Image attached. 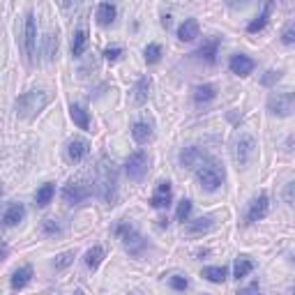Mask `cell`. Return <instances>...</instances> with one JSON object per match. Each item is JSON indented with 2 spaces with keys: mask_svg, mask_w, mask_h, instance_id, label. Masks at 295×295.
Returning <instances> with one entry per match:
<instances>
[{
  "mask_svg": "<svg viewBox=\"0 0 295 295\" xmlns=\"http://www.w3.org/2000/svg\"><path fill=\"white\" fill-rule=\"evenodd\" d=\"M293 104H295V95L291 90L286 92H277L268 99V109L272 115H279V118H289L293 113Z\"/></svg>",
  "mask_w": 295,
  "mask_h": 295,
  "instance_id": "5b68a950",
  "label": "cell"
},
{
  "mask_svg": "<svg viewBox=\"0 0 295 295\" xmlns=\"http://www.w3.org/2000/svg\"><path fill=\"white\" fill-rule=\"evenodd\" d=\"M203 277L212 284H224L226 282V268H205L203 270Z\"/></svg>",
  "mask_w": 295,
  "mask_h": 295,
  "instance_id": "f1b7e54d",
  "label": "cell"
},
{
  "mask_svg": "<svg viewBox=\"0 0 295 295\" xmlns=\"http://www.w3.org/2000/svg\"><path fill=\"white\" fill-rule=\"evenodd\" d=\"M205 159H208V157H205V152L201 150V148H185V150L180 152V164L187 166V169H194V171L199 169Z\"/></svg>",
  "mask_w": 295,
  "mask_h": 295,
  "instance_id": "8fae6325",
  "label": "cell"
},
{
  "mask_svg": "<svg viewBox=\"0 0 295 295\" xmlns=\"http://www.w3.org/2000/svg\"><path fill=\"white\" fill-rule=\"evenodd\" d=\"M118 178H115V169L113 162H109L106 157H102V162L97 166V196L104 201V203L113 205L115 196H118Z\"/></svg>",
  "mask_w": 295,
  "mask_h": 295,
  "instance_id": "6da1fadb",
  "label": "cell"
},
{
  "mask_svg": "<svg viewBox=\"0 0 295 295\" xmlns=\"http://www.w3.org/2000/svg\"><path fill=\"white\" fill-rule=\"evenodd\" d=\"M169 286L175 291H187L189 289V279H187L185 275H173V277L169 279Z\"/></svg>",
  "mask_w": 295,
  "mask_h": 295,
  "instance_id": "1f68e13d",
  "label": "cell"
},
{
  "mask_svg": "<svg viewBox=\"0 0 295 295\" xmlns=\"http://www.w3.org/2000/svg\"><path fill=\"white\" fill-rule=\"evenodd\" d=\"M85 46H88V32L85 30H76L72 37V55L78 58V55H83Z\"/></svg>",
  "mask_w": 295,
  "mask_h": 295,
  "instance_id": "484cf974",
  "label": "cell"
},
{
  "mask_svg": "<svg viewBox=\"0 0 295 295\" xmlns=\"http://www.w3.org/2000/svg\"><path fill=\"white\" fill-rule=\"evenodd\" d=\"M192 215V201L182 199L180 205H178V222H187V217Z\"/></svg>",
  "mask_w": 295,
  "mask_h": 295,
  "instance_id": "d6a6232c",
  "label": "cell"
},
{
  "mask_svg": "<svg viewBox=\"0 0 295 295\" xmlns=\"http://www.w3.org/2000/svg\"><path fill=\"white\" fill-rule=\"evenodd\" d=\"M196 178H199L201 187H203L205 192H217L224 182V169L217 162L205 159L199 169H196Z\"/></svg>",
  "mask_w": 295,
  "mask_h": 295,
  "instance_id": "3957f363",
  "label": "cell"
},
{
  "mask_svg": "<svg viewBox=\"0 0 295 295\" xmlns=\"http://www.w3.org/2000/svg\"><path fill=\"white\" fill-rule=\"evenodd\" d=\"M143 55H145V62H148V65H155V62L162 60V46H159V44H148Z\"/></svg>",
  "mask_w": 295,
  "mask_h": 295,
  "instance_id": "f546056e",
  "label": "cell"
},
{
  "mask_svg": "<svg viewBox=\"0 0 295 295\" xmlns=\"http://www.w3.org/2000/svg\"><path fill=\"white\" fill-rule=\"evenodd\" d=\"M115 235L122 240V245H125V249L132 256H141L145 249V240L141 238V233L134 226H129V224H118V229H115Z\"/></svg>",
  "mask_w": 295,
  "mask_h": 295,
  "instance_id": "277c9868",
  "label": "cell"
},
{
  "mask_svg": "<svg viewBox=\"0 0 295 295\" xmlns=\"http://www.w3.org/2000/svg\"><path fill=\"white\" fill-rule=\"evenodd\" d=\"M74 261V252H65V254H60L58 259H55V270H62V268H67V265Z\"/></svg>",
  "mask_w": 295,
  "mask_h": 295,
  "instance_id": "e575fe53",
  "label": "cell"
},
{
  "mask_svg": "<svg viewBox=\"0 0 295 295\" xmlns=\"http://www.w3.org/2000/svg\"><path fill=\"white\" fill-rule=\"evenodd\" d=\"M217 51H219V39L217 37H210V39L196 51V55L203 58L208 65H215V62H217Z\"/></svg>",
  "mask_w": 295,
  "mask_h": 295,
  "instance_id": "5bb4252c",
  "label": "cell"
},
{
  "mask_svg": "<svg viewBox=\"0 0 295 295\" xmlns=\"http://www.w3.org/2000/svg\"><path fill=\"white\" fill-rule=\"evenodd\" d=\"M252 152H254V141L249 139V136H242V139L238 141V150H235V159H238V164H247Z\"/></svg>",
  "mask_w": 295,
  "mask_h": 295,
  "instance_id": "d6986e66",
  "label": "cell"
},
{
  "mask_svg": "<svg viewBox=\"0 0 295 295\" xmlns=\"http://www.w3.org/2000/svg\"><path fill=\"white\" fill-rule=\"evenodd\" d=\"M25 55H28V62H35V42H37V23H35V14L28 12L25 16Z\"/></svg>",
  "mask_w": 295,
  "mask_h": 295,
  "instance_id": "ba28073f",
  "label": "cell"
},
{
  "mask_svg": "<svg viewBox=\"0 0 295 295\" xmlns=\"http://www.w3.org/2000/svg\"><path fill=\"white\" fill-rule=\"evenodd\" d=\"M178 37H180L182 42H192L199 37V21L196 18H187L185 23L178 28Z\"/></svg>",
  "mask_w": 295,
  "mask_h": 295,
  "instance_id": "ac0fdd59",
  "label": "cell"
},
{
  "mask_svg": "<svg viewBox=\"0 0 295 295\" xmlns=\"http://www.w3.org/2000/svg\"><path fill=\"white\" fill-rule=\"evenodd\" d=\"M284 196H286V203H293V182H289V185H286V194H284Z\"/></svg>",
  "mask_w": 295,
  "mask_h": 295,
  "instance_id": "f35d334b",
  "label": "cell"
},
{
  "mask_svg": "<svg viewBox=\"0 0 295 295\" xmlns=\"http://www.w3.org/2000/svg\"><path fill=\"white\" fill-rule=\"evenodd\" d=\"M115 21V7L111 2H102L97 7V23L99 25H111Z\"/></svg>",
  "mask_w": 295,
  "mask_h": 295,
  "instance_id": "ffe728a7",
  "label": "cell"
},
{
  "mask_svg": "<svg viewBox=\"0 0 295 295\" xmlns=\"http://www.w3.org/2000/svg\"><path fill=\"white\" fill-rule=\"evenodd\" d=\"M48 104V95L44 90H30L25 92V95H21L16 99V113L21 115V118H35V115H39L44 111V106Z\"/></svg>",
  "mask_w": 295,
  "mask_h": 295,
  "instance_id": "7a4b0ae2",
  "label": "cell"
},
{
  "mask_svg": "<svg viewBox=\"0 0 295 295\" xmlns=\"http://www.w3.org/2000/svg\"><path fill=\"white\" fill-rule=\"evenodd\" d=\"M282 42L286 44V46H291V44L295 42V23L291 21L286 28H284V32H282Z\"/></svg>",
  "mask_w": 295,
  "mask_h": 295,
  "instance_id": "836d02e7",
  "label": "cell"
},
{
  "mask_svg": "<svg viewBox=\"0 0 295 295\" xmlns=\"http://www.w3.org/2000/svg\"><path fill=\"white\" fill-rule=\"evenodd\" d=\"M268 210H270V199H268V194H261V196H256V199L249 203L247 224H254V222H259V219H263L265 215H268Z\"/></svg>",
  "mask_w": 295,
  "mask_h": 295,
  "instance_id": "9c48e42d",
  "label": "cell"
},
{
  "mask_svg": "<svg viewBox=\"0 0 295 295\" xmlns=\"http://www.w3.org/2000/svg\"><path fill=\"white\" fill-rule=\"evenodd\" d=\"M150 88H152V81L148 76H141L139 78V83L134 85V104L136 106H141V104L148 102V97H150Z\"/></svg>",
  "mask_w": 295,
  "mask_h": 295,
  "instance_id": "9a60e30c",
  "label": "cell"
},
{
  "mask_svg": "<svg viewBox=\"0 0 295 295\" xmlns=\"http://www.w3.org/2000/svg\"><path fill=\"white\" fill-rule=\"evenodd\" d=\"M212 229H215V219L212 217H201L187 226L189 233H208V231H212Z\"/></svg>",
  "mask_w": 295,
  "mask_h": 295,
  "instance_id": "4316f807",
  "label": "cell"
},
{
  "mask_svg": "<svg viewBox=\"0 0 295 295\" xmlns=\"http://www.w3.org/2000/svg\"><path fill=\"white\" fill-rule=\"evenodd\" d=\"M279 78H282V72H272V69H270V72H265V76L261 78V83H263V85H272V83H277Z\"/></svg>",
  "mask_w": 295,
  "mask_h": 295,
  "instance_id": "74e56055",
  "label": "cell"
},
{
  "mask_svg": "<svg viewBox=\"0 0 295 295\" xmlns=\"http://www.w3.org/2000/svg\"><path fill=\"white\" fill-rule=\"evenodd\" d=\"M90 194H92L90 187L83 185V182H69V185L62 189V199L69 205H81L90 199Z\"/></svg>",
  "mask_w": 295,
  "mask_h": 295,
  "instance_id": "8992f818",
  "label": "cell"
},
{
  "mask_svg": "<svg viewBox=\"0 0 295 295\" xmlns=\"http://www.w3.org/2000/svg\"><path fill=\"white\" fill-rule=\"evenodd\" d=\"M215 97H217V90H215V85H210V83H203V85H196V88H194V99L199 104L210 102Z\"/></svg>",
  "mask_w": 295,
  "mask_h": 295,
  "instance_id": "cb8c5ba5",
  "label": "cell"
},
{
  "mask_svg": "<svg viewBox=\"0 0 295 295\" xmlns=\"http://www.w3.org/2000/svg\"><path fill=\"white\" fill-rule=\"evenodd\" d=\"M120 55H122V48L120 46H109L106 51H104V58H106L109 62H115Z\"/></svg>",
  "mask_w": 295,
  "mask_h": 295,
  "instance_id": "8d00e7d4",
  "label": "cell"
},
{
  "mask_svg": "<svg viewBox=\"0 0 295 295\" xmlns=\"http://www.w3.org/2000/svg\"><path fill=\"white\" fill-rule=\"evenodd\" d=\"M102 261H104V249L102 247H92V249L85 252V265H88L90 270H97Z\"/></svg>",
  "mask_w": 295,
  "mask_h": 295,
  "instance_id": "83f0119b",
  "label": "cell"
},
{
  "mask_svg": "<svg viewBox=\"0 0 295 295\" xmlns=\"http://www.w3.org/2000/svg\"><path fill=\"white\" fill-rule=\"evenodd\" d=\"M148 164H150L148 155H145L143 150H139V152H134V155L127 159L125 171H127V175H129L132 180H141V178L148 173Z\"/></svg>",
  "mask_w": 295,
  "mask_h": 295,
  "instance_id": "52a82bcc",
  "label": "cell"
},
{
  "mask_svg": "<svg viewBox=\"0 0 295 295\" xmlns=\"http://www.w3.org/2000/svg\"><path fill=\"white\" fill-rule=\"evenodd\" d=\"M5 259H7V245L0 242V261H5Z\"/></svg>",
  "mask_w": 295,
  "mask_h": 295,
  "instance_id": "60d3db41",
  "label": "cell"
},
{
  "mask_svg": "<svg viewBox=\"0 0 295 295\" xmlns=\"http://www.w3.org/2000/svg\"><path fill=\"white\" fill-rule=\"evenodd\" d=\"M69 115H72L74 125L78 127V129H90V115H88V111L83 109V106H78V104H72L69 106Z\"/></svg>",
  "mask_w": 295,
  "mask_h": 295,
  "instance_id": "e0dca14e",
  "label": "cell"
},
{
  "mask_svg": "<svg viewBox=\"0 0 295 295\" xmlns=\"http://www.w3.org/2000/svg\"><path fill=\"white\" fill-rule=\"evenodd\" d=\"M132 136L136 143H148V141L152 139V127L148 125V122H136V125L132 127Z\"/></svg>",
  "mask_w": 295,
  "mask_h": 295,
  "instance_id": "7402d4cb",
  "label": "cell"
},
{
  "mask_svg": "<svg viewBox=\"0 0 295 295\" xmlns=\"http://www.w3.org/2000/svg\"><path fill=\"white\" fill-rule=\"evenodd\" d=\"M229 67H231V72L238 74V76H249L254 72V60L247 58V55L238 53V55H231Z\"/></svg>",
  "mask_w": 295,
  "mask_h": 295,
  "instance_id": "7c38bea8",
  "label": "cell"
},
{
  "mask_svg": "<svg viewBox=\"0 0 295 295\" xmlns=\"http://www.w3.org/2000/svg\"><path fill=\"white\" fill-rule=\"evenodd\" d=\"M42 229H44V233H46V235H55V233H62V226H60V224H55L53 219H46V222L42 224Z\"/></svg>",
  "mask_w": 295,
  "mask_h": 295,
  "instance_id": "d590c367",
  "label": "cell"
},
{
  "mask_svg": "<svg viewBox=\"0 0 295 295\" xmlns=\"http://www.w3.org/2000/svg\"><path fill=\"white\" fill-rule=\"evenodd\" d=\"M252 270H254V263H252V261H249L247 256H240V259L235 261V265H233V277L240 282V279H245Z\"/></svg>",
  "mask_w": 295,
  "mask_h": 295,
  "instance_id": "d4e9b609",
  "label": "cell"
},
{
  "mask_svg": "<svg viewBox=\"0 0 295 295\" xmlns=\"http://www.w3.org/2000/svg\"><path fill=\"white\" fill-rule=\"evenodd\" d=\"M238 295H259V286H249V289H245V291H240Z\"/></svg>",
  "mask_w": 295,
  "mask_h": 295,
  "instance_id": "ab89813d",
  "label": "cell"
},
{
  "mask_svg": "<svg viewBox=\"0 0 295 295\" xmlns=\"http://www.w3.org/2000/svg\"><path fill=\"white\" fill-rule=\"evenodd\" d=\"M270 12H272V2H265V7H263V14H261V16H256L252 21V23L247 25V30L252 32H259V30H263L265 25H268V18H270Z\"/></svg>",
  "mask_w": 295,
  "mask_h": 295,
  "instance_id": "603a6c76",
  "label": "cell"
},
{
  "mask_svg": "<svg viewBox=\"0 0 295 295\" xmlns=\"http://www.w3.org/2000/svg\"><path fill=\"white\" fill-rule=\"evenodd\" d=\"M30 282H32V268H30V265H23V268H18V270L12 275V289H14V291L25 289V286H28Z\"/></svg>",
  "mask_w": 295,
  "mask_h": 295,
  "instance_id": "2e32d148",
  "label": "cell"
},
{
  "mask_svg": "<svg viewBox=\"0 0 295 295\" xmlns=\"http://www.w3.org/2000/svg\"><path fill=\"white\" fill-rule=\"evenodd\" d=\"M25 217V208L23 203H9L5 208V212H2V224H5L7 229H12V226H16V224H21Z\"/></svg>",
  "mask_w": 295,
  "mask_h": 295,
  "instance_id": "30bf717a",
  "label": "cell"
},
{
  "mask_svg": "<svg viewBox=\"0 0 295 295\" xmlns=\"http://www.w3.org/2000/svg\"><path fill=\"white\" fill-rule=\"evenodd\" d=\"M152 208H169L171 205V192H157L150 199Z\"/></svg>",
  "mask_w": 295,
  "mask_h": 295,
  "instance_id": "4dcf8cb0",
  "label": "cell"
},
{
  "mask_svg": "<svg viewBox=\"0 0 295 295\" xmlns=\"http://www.w3.org/2000/svg\"><path fill=\"white\" fill-rule=\"evenodd\" d=\"M2 192H5V189H2V182H0V196H2Z\"/></svg>",
  "mask_w": 295,
  "mask_h": 295,
  "instance_id": "b9f144b4",
  "label": "cell"
},
{
  "mask_svg": "<svg viewBox=\"0 0 295 295\" xmlns=\"http://www.w3.org/2000/svg\"><path fill=\"white\" fill-rule=\"evenodd\" d=\"M53 194H55V185L53 182H46V185H42L39 189H37L35 203L39 205V208H46V205L51 203V199H53Z\"/></svg>",
  "mask_w": 295,
  "mask_h": 295,
  "instance_id": "44dd1931",
  "label": "cell"
},
{
  "mask_svg": "<svg viewBox=\"0 0 295 295\" xmlns=\"http://www.w3.org/2000/svg\"><path fill=\"white\" fill-rule=\"evenodd\" d=\"M88 150H90V145H88V141L83 139H74L69 141V145H67V157H69V162H81L85 155H88Z\"/></svg>",
  "mask_w": 295,
  "mask_h": 295,
  "instance_id": "4fadbf2b",
  "label": "cell"
}]
</instances>
